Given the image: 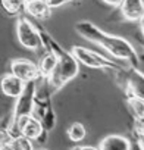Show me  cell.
<instances>
[{
    "mask_svg": "<svg viewBox=\"0 0 144 150\" xmlns=\"http://www.w3.org/2000/svg\"><path fill=\"white\" fill-rule=\"evenodd\" d=\"M75 30L83 38L99 44L107 53H110L113 57L126 60L132 66L137 65V62H138L137 52H135V49L132 47V44L126 38L119 37V35H112V34L100 30L97 25H94L90 21L78 22L75 25Z\"/></svg>",
    "mask_w": 144,
    "mask_h": 150,
    "instance_id": "6da1fadb",
    "label": "cell"
},
{
    "mask_svg": "<svg viewBox=\"0 0 144 150\" xmlns=\"http://www.w3.org/2000/svg\"><path fill=\"white\" fill-rule=\"evenodd\" d=\"M57 54V63L53 72L49 75L47 83L52 90H60L65 84H68L71 80H74L80 74V63L78 60L71 54V52H63L56 47L53 50Z\"/></svg>",
    "mask_w": 144,
    "mask_h": 150,
    "instance_id": "7a4b0ae2",
    "label": "cell"
},
{
    "mask_svg": "<svg viewBox=\"0 0 144 150\" xmlns=\"http://www.w3.org/2000/svg\"><path fill=\"white\" fill-rule=\"evenodd\" d=\"M35 97H37V81H28V83H25L22 93L15 99L16 102H15V106H13V110H12V118H11L9 127H12L13 122L18 118H21L24 115L34 113Z\"/></svg>",
    "mask_w": 144,
    "mask_h": 150,
    "instance_id": "3957f363",
    "label": "cell"
},
{
    "mask_svg": "<svg viewBox=\"0 0 144 150\" xmlns=\"http://www.w3.org/2000/svg\"><path fill=\"white\" fill-rule=\"evenodd\" d=\"M16 37L21 46L28 50H38L44 44L38 28L25 16H19L16 21Z\"/></svg>",
    "mask_w": 144,
    "mask_h": 150,
    "instance_id": "277c9868",
    "label": "cell"
},
{
    "mask_svg": "<svg viewBox=\"0 0 144 150\" xmlns=\"http://www.w3.org/2000/svg\"><path fill=\"white\" fill-rule=\"evenodd\" d=\"M8 129L12 135H24V137L30 138L31 141L40 140V137H43V134H46L41 121L38 118H35L32 113L18 118L13 122V125L9 127Z\"/></svg>",
    "mask_w": 144,
    "mask_h": 150,
    "instance_id": "5b68a950",
    "label": "cell"
},
{
    "mask_svg": "<svg viewBox=\"0 0 144 150\" xmlns=\"http://www.w3.org/2000/svg\"><path fill=\"white\" fill-rule=\"evenodd\" d=\"M71 54L74 56L80 65L88 66V68H94V69H102V68H113V63L110 60H107L106 57H103L102 54L83 47V46H72L71 47Z\"/></svg>",
    "mask_w": 144,
    "mask_h": 150,
    "instance_id": "8992f818",
    "label": "cell"
},
{
    "mask_svg": "<svg viewBox=\"0 0 144 150\" xmlns=\"http://www.w3.org/2000/svg\"><path fill=\"white\" fill-rule=\"evenodd\" d=\"M11 72L18 77L19 80H22L24 83L28 81H37L40 78V72H38V66L37 63H34L30 59H13L11 62Z\"/></svg>",
    "mask_w": 144,
    "mask_h": 150,
    "instance_id": "52a82bcc",
    "label": "cell"
},
{
    "mask_svg": "<svg viewBox=\"0 0 144 150\" xmlns=\"http://www.w3.org/2000/svg\"><path fill=\"white\" fill-rule=\"evenodd\" d=\"M119 9L126 21L138 22L144 16V0H122Z\"/></svg>",
    "mask_w": 144,
    "mask_h": 150,
    "instance_id": "ba28073f",
    "label": "cell"
},
{
    "mask_svg": "<svg viewBox=\"0 0 144 150\" xmlns=\"http://www.w3.org/2000/svg\"><path fill=\"white\" fill-rule=\"evenodd\" d=\"M24 86H25V83L22 80H19L18 77H15L12 72L5 74L2 80H0V90H2V93L5 96H8L11 99H16L22 93Z\"/></svg>",
    "mask_w": 144,
    "mask_h": 150,
    "instance_id": "9c48e42d",
    "label": "cell"
},
{
    "mask_svg": "<svg viewBox=\"0 0 144 150\" xmlns=\"http://www.w3.org/2000/svg\"><path fill=\"white\" fill-rule=\"evenodd\" d=\"M126 93L128 96H135L144 100V74L138 69H132L126 78Z\"/></svg>",
    "mask_w": 144,
    "mask_h": 150,
    "instance_id": "30bf717a",
    "label": "cell"
},
{
    "mask_svg": "<svg viewBox=\"0 0 144 150\" xmlns=\"http://www.w3.org/2000/svg\"><path fill=\"white\" fill-rule=\"evenodd\" d=\"M30 16L35 19H47L52 15V8L47 3V0H28L24 9Z\"/></svg>",
    "mask_w": 144,
    "mask_h": 150,
    "instance_id": "8fae6325",
    "label": "cell"
},
{
    "mask_svg": "<svg viewBox=\"0 0 144 150\" xmlns=\"http://www.w3.org/2000/svg\"><path fill=\"white\" fill-rule=\"evenodd\" d=\"M129 146H131V140L128 137L121 134H110L100 141L99 149L100 150H129Z\"/></svg>",
    "mask_w": 144,
    "mask_h": 150,
    "instance_id": "7c38bea8",
    "label": "cell"
},
{
    "mask_svg": "<svg viewBox=\"0 0 144 150\" xmlns=\"http://www.w3.org/2000/svg\"><path fill=\"white\" fill-rule=\"evenodd\" d=\"M56 63H57V54L50 50L47 53H44L38 62V72H40V78H49V75L53 72V69L56 68Z\"/></svg>",
    "mask_w": 144,
    "mask_h": 150,
    "instance_id": "4fadbf2b",
    "label": "cell"
},
{
    "mask_svg": "<svg viewBox=\"0 0 144 150\" xmlns=\"http://www.w3.org/2000/svg\"><path fill=\"white\" fill-rule=\"evenodd\" d=\"M5 150H35L32 141L24 135H13Z\"/></svg>",
    "mask_w": 144,
    "mask_h": 150,
    "instance_id": "5bb4252c",
    "label": "cell"
},
{
    "mask_svg": "<svg viewBox=\"0 0 144 150\" xmlns=\"http://www.w3.org/2000/svg\"><path fill=\"white\" fill-rule=\"evenodd\" d=\"M126 105H128V109H129L131 115L134 116V119H138L144 115V100L143 99L135 97V96H128Z\"/></svg>",
    "mask_w": 144,
    "mask_h": 150,
    "instance_id": "9a60e30c",
    "label": "cell"
},
{
    "mask_svg": "<svg viewBox=\"0 0 144 150\" xmlns=\"http://www.w3.org/2000/svg\"><path fill=\"white\" fill-rule=\"evenodd\" d=\"M2 8L9 13V15H18L25 9L27 0H0Z\"/></svg>",
    "mask_w": 144,
    "mask_h": 150,
    "instance_id": "2e32d148",
    "label": "cell"
},
{
    "mask_svg": "<svg viewBox=\"0 0 144 150\" xmlns=\"http://www.w3.org/2000/svg\"><path fill=\"white\" fill-rule=\"evenodd\" d=\"M85 127L81 122H74L69 128H68V137L74 141V143H80L85 138Z\"/></svg>",
    "mask_w": 144,
    "mask_h": 150,
    "instance_id": "e0dca14e",
    "label": "cell"
},
{
    "mask_svg": "<svg viewBox=\"0 0 144 150\" xmlns=\"http://www.w3.org/2000/svg\"><path fill=\"white\" fill-rule=\"evenodd\" d=\"M12 134L9 132L8 128H0V147H6L9 141L12 140Z\"/></svg>",
    "mask_w": 144,
    "mask_h": 150,
    "instance_id": "ac0fdd59",
    "label": "cell"
},
{
    "mask_svg": "<svg viewBox=\"0 0 144 150\" xmlns=\"http://www.w3.org/2000/svg\"><path fill=\"white\" fill-rule=\"evenodd\" d=\"M134 128L138 137H144V115L138 119H134Z\"/></svg>",
    "mask_w": 144,
    "mask_h": 150,
    "instance_id": "d6986e66",
    "label": "cell"
},
{
    "mask_svg": "<svg viewBox=\"0 0 144 150\" xmlns=\"http://www.w3.org/2000/svg\"><path fill=\"white\" fill-rule=\"evenodd\" d=\"M72 0H47V3L50 5L52 9H56V8H62L68 3H71Z\"/></svg>",
    "mask_w": 144,
    "mask_h": 150,
    "instance_id": "ffe728a7",
    "label": "cell"
},
{
    "mask_svg": "<svg viewBox=\"0 0 144 150\" xmlns=\"http://www.w3.org/2000/svg\"><path fill=\"white\" fill-rule=\"evenodd\" d=\"M129 150H144V144L140 141V140H135V141H131V146H129Z\"/></svg>",
    "mask_w": 144,
    "mask_h": 150,
    "instance_id": "44dd1931",
    "label": "cell"
},
{
    "mask_svg": "<svg viewBox=\"0 0 144 150\" xmlns=\"http://www.w3.org/2000/svg\"><path fill=\"white\" fill-rule=\"evenodd\" d=\"M102 2H103L104 5L110 6V8H119V5H121L122 0H102Z\"/></svg>",
    "mask_w": 144,
    "mask_h": 150,
    "instance_id": "7402d4cb",
    "label": "cell"
},
{
    "mask_svg": "<svg viewBox=\"0 0 144 150\" xmlns=\"http://www.w3.org/2000/svg\"><path fill=\"white\" fill-rule=\"evenodd\" d=\"M72 150H100V149L94 146H77V147H72Z\"/></svg>",
    "mask_w": 144,
    "mask_h": 150,
    "instance_id": "603a6c76",
    "label": "cell"
},
{
    "mask_svg": "<svg viewBox=\"0 0 144 150\" xmlns=\"http://www.w3.org/2000/svg\"><path fill=\"white\" fill-rule=\"evenodd\" d=\"M138 22H140V30H141V33H143V35H144V16H143Z\"/></svg>",
    "mask_w": 144,
    "mask_h": 150,
    "instance_id": "cb8c5ba5",
    "label": "cell"
},
{
    "mask_svg": "<svg viewBox=\"0 0 144 150\" xmlns=\"http://www.w3.org/2000/svg\"><path fill=\"white\" fill-rule=\"evenodd\" d=\"M35 150H47V149H44V147H41V149H35Z\"/></svg>",
    "mask_w": 144,
    "mask_h": 150,
    "instance_id": "d4e9b609",
    "label": "cell"
},
{
    "mask_svg": "<svg viewBox=\"0 0 144 150\" xmlns=\"http://www.w3.org/2000/svg\"><path fill=\"white\" fill-rule=\"evenodd\" d=\"M27 2H28V0H27Z\"/></svg>",
    "mask_w": 144,
    "mask_h": 150,
    "instance_id": "484cf974",
    "label": "cell"
}]
</instances>
